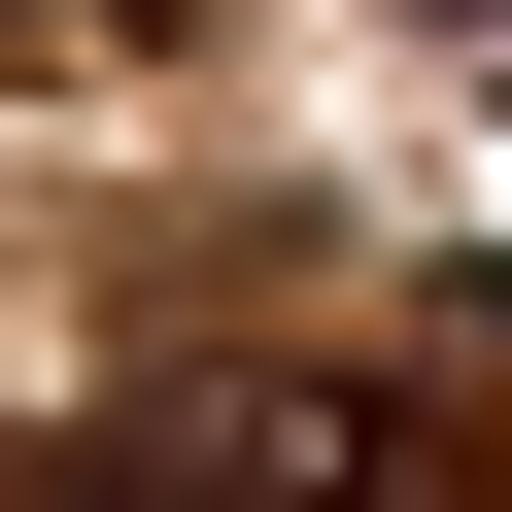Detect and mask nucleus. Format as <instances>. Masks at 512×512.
Masks as SVG:
<instances>
[{
	"mask_svg": "<svg viewBox=\"0 0 512 512\" xmlns=\"http://www.w3.org/2000/svg\"><path fill=\"white\" fill-rule=\"evenodd\" d=\"M35 512H308V376H205V410H103V444H35Z\"/></svg>",
	"mask_w": 512,
	"mask_h": 512,
	"instance_id": "1",
	"label": "nucleus"
},
{
	"mask_svg": "<svg viewBox=\"0 0 512 512\" xmlns=\"http://www.w3.org/2000/svg\"><path fill=\"white\" fill-rule=\"evenodd\" d=\"M308 512H512V478H478L444 410H342V376H308Z\"/></svg>",
	"mask_w": 512,
	"mask_h": 512,
	"instance_id": "2",
	"label": "nucleus"
},
{
	"mask_svg": "<svg viewBox=\"0 0 512 512\" xmlns=\"http://www.w3.org/2000/svg\"><path fill=\"white\" fill-rule=\"evenodd\" d=\"M444 35H512V0H444Z\"/></svg>",
	"mask_w": 512,
	"mask_h": 512,
	"instance_id": "3",
	"label": "nucleus"
}]
</instances>
